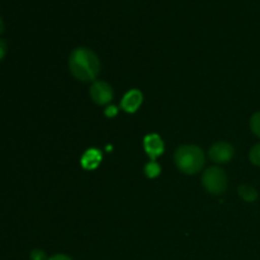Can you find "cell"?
<instances>
[{"label":"cell","instance_id":"obj_1","mask_svg":"<svg viewBox=\"0 0 260 260\" xmlns=\"http://www.w3.org/2000/svg\"><path fill=\"white\" fill-rule=\"evenodd\" d=\"M69 69L75 79L80 81H95L101 73V61L90 48L79 47L70 53Z\"/></svg>","mask_w":260,"mask_h":260},{"label":"cell","instance_id":"obj_2","mask_svg":"<svg viewBox=\"0 0 260 260\" xmlns=\"http://www.w3.org/2000/svg\"><path fill=\"white\" fill-rule=\"evenodd\" d=\"M174 161L180 172L193 175L202 170V168L205 167L206 157L202 149L196 145H183L175 151Z\"/></svg>","mask_w":260,"mask_h":260},{"label":"cell","instance_id":"obj_3","mask_svg":"<svg viewBox=\"0 0 260 260\" xmlns=\"http://www.w3.org/2000/svg\"><path fill=\"white\" fill-rule=\"evenodd\" d=\"M202 184L211 194H222L228 188V177L218 167L208 168L202 175Z\"/></svg>","mask_w":260,"mask_h":260},{"label":"cell","instance_id":"obj_4","mask_svg":"<svg viewBox=\"0 0 260 260\" xmlns=\"http://www.w3.org/2000/svg\"><path fill=\"white\" fill-rule=\"evenodd\" d=\"M90 96L95 104L106 106L113 99V89L106 81L95 80L90 86Z\"/></svg>","mask_w":260,"mask_h":260},{"label":"cell","instance_id":"obj_5","mask_svg":"<svg viewBox=\"0 0 260 260\" xmlns=\"http://www.w3.org/2000/svg\"><path fill=\"white\" fill-rule=\"evenodd\" d=\"M208 156L216 164H226L234 157L233 145L226 141H218L210 147Z\"/></svg>","mask_w":260,"mask_h":260},{"label":"cell","instance_id":"obj_6","mask_svg":"<svg viewBox=\"0 0 260 260\" xmlns=\"http://www.w3.org/2000/svg\"><path fill=\"white\" fill-rule=\"evenodd\" d=\"M144 149L146 151V154L149 155L150 160L155 161L157 156L164 154V141L156 134L147 135L144 139Z\"/></svg>","mask_w":260,"mask_h":260},{"label":"cell","instance_id":"obj_7","mask_svg":"<svg viewBox=\"0 0 260 260\" xmlns=\"http://www.w3.org/2000/svg\"><path fill=\"white\" fill-rule=\"evenodd\" d=\"M142 101H144V95L141 91L139 89H132L123 96L121 107L127 113H135L142 104Z\"/></svg>","mask_w":260,"mask_h":260},{"label":"cell","instance_id":"obj_8","mask_svg":"<svg viewBox=\"0 0 260 260\" xmlns=\"http://www.w3.org/2000/svg\"><path fill=\"white\" fill-rule=\"evenodd\" d=\"M102 162V154L98 149H89L81 156V165L84 169L93 170Z\"/></svg>","mask_w":260,"mask_h":260},{"label":"cell","instance_id":"obj_9","mask_svg":"<svg viewBox=\"0 0 260 260\" xmlns=\"http://www.w3.org/2000/svg\"><path fill=\"white\" fill-rule=\"evenodd\" d=\"M239 194L243 198L245 202H255L256 198H258V192L255 190V188H253L251 185H240L239 187Z\"/></svg>","mask_w":260,"mask_h":260},{"label":"cell","instance_id":"obj_10","mask_svg":"<svg viewBox=\"0 0 260 260\" xmlns=\"http://www.w3.org/2000/svg\"><path fill=\"white\" fill-rule=\"evenodd\" d=\"M161 172V168L156 161H150L149 164L145 167V174L147 178H156Z\"/></svg>","mask_w":260,"mask_h":260},{"label":"cell","instance_id":"obj_11","mask_svg":"<svg viewBox=\"0 0 260 260\" xmlns=\"http://www.w3.org/2000/svg\"><path fill=\"white\" fill-rule=\"evenodd\" d=\"M250 129L256 137L260 139V112L254 113L250 118Z\"/></svg>","mask_w":260,"mask_h":260},{"label":"cell","instance_id":"obj_12","mask_svg":"<svg viewBox=\"0 0 260 260\" xmlns=\"http://www.w3.org/2000/svg\"><path fill=\"white\" fill-rule=\"evenodd\" d=\"M249 159H250L251 164L256 165V167H260V144H256L255 146L250 150Z\"/></svg>","mask_w":260,"mask_h":260},{"label":"cell","instance_id":"obj_13","mask_svg":"<svg viewBox=\"0 0 260 260\" xmlns=\"http://www.w3.org/2000/svg\"><path fill=\"white\" fill-rule=\"evenodd\" d=\"M30 259L32 260H46V254L42 250H33L30 253Z\"/></svg>","mask_w":260,"mask_h":260},{"label":"cell","instance_id":"obj_14","mask_svg":"<svg viewBox=\"0 0 260 260\" xmlns=\"http://www.w3.org/2000/svg\"><path fill=\"white\" fill-rule=\"evenodd\" d=\"M5 53H7V43H5L4 40L0 38V62L5 57Z\"/></svg>","mask_w":260,"mask_h":260},{"label":"cell","instance_id":"obj_15","mask_svg":"<svg viewBox=\"0 0 260 260\" xmlns=\"http://www.w3.org/2000/svg\"><path fill=\"white\" fill-rule=\"evenodd\" d=\"M117 112H118L117 111V107L111 106L106 109V116L107 117H114L117 114Z\"/></svg>","mask_w":260,"mask_h":260},{"label":"cell","instance_id":"obj_16","mask_svg":"<svg viewBox=\"0 0 260 260\" xmlns=\"http://www.w3.org/2000/svg\"><path fill=\"white\" fill-rule=\"evenodd\" d=\"M47 260H73V259H71L70 256L65 255V254H56V255H52Z\"/></svg>","mask_w":260,"mask_h":260},{"label":"cell","instance_id":"obj_17","mask_svg":"<svg viewBox=\"0 0 260 260\" xmlns=\"http://www.w3.org/2000/svg\"><path fill=\"white\" fill-rule=\"evenodd\" d=\"M4 32V22H3L2 17H0V33Z\"/></svg>","mask_w":260,"mask_h":260}]
</instances>
